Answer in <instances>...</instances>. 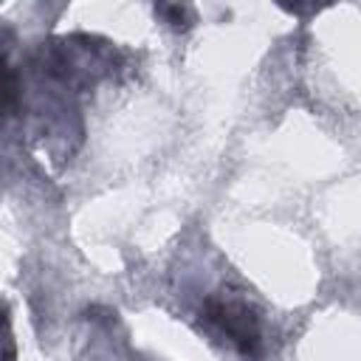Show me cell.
<instances>
[{
    "label": "cell",
    "instance_id": "1",
    "mask_svg": "<svg viewBox=\"0 0 361 361\" xmlns=\"http://www.w3.org/2000/svg\"><path fill=\"white\" fill-rule=\"evenodd\" d=\"M200 319L220 333L243 358H259L262 353V324L259 313L237 296H209L200 307Z\"/></svg>",
    "mask_w": 361,
    "mask_h": 361
},
{
    "label": "cell",
    "instance_id": "2",
    "mask_svg": "<svg viewBox=\"0 0 361 361\" xmlns=\"http://www.w3.org/2000/svg\"><path fill=\"white\" fill-rule=\"evenodd\" d=\"M155 14H161L175 31H186V28L195 23L189 6H155Z\"/></svg>",
    "mask_w": 361,
    "mask_h": 361
}]
</instances>
